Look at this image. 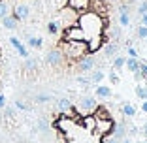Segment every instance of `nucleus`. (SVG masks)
Masks as SVG:
<instances>
[{"mask_svg":"<svg viewBox=\"0 0 147 143\" xmlns=\"http://www.w3.org/2000/svg\"><path fill=\"white\" fill-rule=\"evenodd\" d=\"M94 64H96V58H94V55L92 53H87V55H83L81 58H78V68H79V72H91L92 68H94Z\"/></svg>","mask_w":147,"mask_h":143,"instance_id":"39448f33","label":"nucleus"},{"mask_svg":"<svg viewBox=\"0 0 147 143\" xmlns=\"http://www.w3.org/2000/svg\"><path fill=\"white\" fill-rule=\"evenodd\" d=\"M0 21H2V25H4L6 28H8V30H15V28H17V23L13 21V19L9 17V15H6V17H2Z\"/></svg>","mask_w":147,"mask_h":143,"instance_id":"f3484780","label":"nucleus"},{"mask_svg":"<svg viewBox=\"0 0 147 143\" xmlns=\"http://www.w3.org/2000/svg\"><path fill=\"white\" fill-rule=\"evenodd\" d=\"M108 77H109V81H111L113 85H117V83H121V79H119V75H117L115 72H113V70L109 72V75H108Z\"/></svg>","mask_w":147,"mask_h":143,"instance_id":"5701e85b","label":"nucleus"},{"mask_svg":"<svg viewBox=\"0 0 147 143\" xmlns=\"http://www.w3.org/2000/svg\"><path fill=\"white\" fill-rule=\"evenodd\" d=\"M121 113L125 115V117H136V107L132 104H123V107H121Z\"/></svg>","mask_w":147,"mask_h":143,"instance_id":"dca6fc26","label":"nucleus"},{"mask_svg":"<svg viewBox=\"0 0 147 143\" xmlns=\"http://www.w3.org/2000/svg\"><path fill=\"white\" fill-rule=\"evenodd\" d=\"M142 25L147 26V13H143V15H142Z\"/></svg>","mask_w":147,"mask_h":143,"instance_id":"2f4dec72","label":"nucleus"},{"mask_svg":"<svg viewBox=\"0 0 147 143\" xmlns=\"http://www.w3.org/2000/svg\"><path fill=\"white\" fill-rule=\"evenodd\" d=\"M104 2H108V0H104Z\"/></svg>","mask_w":147,"mask_h":143,"instance_id":"72a5a7b5","label":"nucleus"},{"mask_svg":"<svg viewBox=\"0 0 147 143\" xmlns=\"http://www.w3.org/2000/svg\"><path fill=\"white\" fill-rule=\"evenodd\" d=\"M142 111L147 115V98H145V100H142Z\"/></svg>","mask_w":147,"mask_h":143,"instance_id":"c756f323","label":"nucleus"},{"mask_svg":"<svg viewBox=\"0 0 147 143\" xmlns=\"http://www.w3.org/2000/svg\"><path fill=\"white\" fill-rule=\"evenodd\" d=\"M145 91H147V87H145Z\"/></svg>","mask_w":147,"mask_h":143,"instance_id":"f704fd0d","label":"nucleus"},{"mask_svg":"<svg viewBox=\"0 0 147 143\" xmlns=\"http://www.w3.org/2000/svg\"><path fill=\"white\" fill-rule=\"evenodd\" d=\"M111 136L117 138V139H125V136H126L125 124H115V126H113V130H111Z\"/></svg>","mask_w":147,"mask_h":143,"instance_id":"ddd939ff","label":"nucleus"},{"mask_svg":"<svg viewBox=\"0 0 147 143\" xmlns=\"http://www.w3.org/2000/svg\"><path fill=\"white\" fill-rule=\"evenodd\" d=\"M45 62H47V66H53V68L62 66V62H64V55H62V51L59 47H53L51 51H47V55H45Z\"/></svg>","mask_w":147,"mask_h":143,"instance_id":"7ed1b4c3","label":"nucleus"},{"mask_svg":"<svg viewBox=\"0 0 147 143\" xmlns=\"http://www.w3.org/2000/svg\"><path fill=\"white\" fill-rule=\"evenodd\" d=\"M136 96H138L140 100H145V98H147V91H145V87L138 85V87H136Z\"/></svg>","mask_w":147,"mask_h":143,"instance_id":"412c9836","label":"nucleus"},{"mask_svg":"<svg viewBox=\"0 0 147 143\" xmlns=\"http://www.w3.org/2000/svg\"><path fill=\"white\" fill-rule=\"evenodd\" d=\"M76 81H78L79 85H89V83H91V79L87 77V75H78V77H76Z\"/></svg>","mask_w":147,"mask_h":143,"instance_id":"b1692460","label":"nucleus"},{"mask_svg":"<svg viewBox=\"0 0 147 143\" xmlns=\"http://www.w3.org/2000/svg\"><path fill=\"white\" fill-rule=\"evenodd\" d=\"M140 75H142L143 79H147V64H143V62H140Z\"/></svg>","mask_w":147,"mask_h":143,"instance_id":"393cba45","label":"nucleus"},{"mask_svg":"<svg viewBox=\"0 0 147 143\" xmlns=\"http://www.w3.org/2000/svg\"><path fill=\"white\" fill-rule=\"evenodd\" d=\"M96 100L92 98V96H81V100H79V107L78 111L81 113V115H89V113H92L96 109Z\"/></svg>","mask_w":147,"mask_h":143,"instance_id":"20e7f679","label":"nucleus"},{"mask_svg":"<svg viewBox=\"0 0 147 143\" xmlns=\"http://www.w3.org/2000/svg\"><path fill=\"white\" fill-rule=\"evenodd\" d=\"M117 53H119V45H117V44H108L104 47V55L108 56V58H113Z\"/></svg>","mask_w":147,"mask_h":143,"instance_id":"4468645a","label":"nucleus"},{"mask_svg":"<svg viewBox=\"0 0 147 143\" xmlns=\"http://www.w3.org/2000/svg\"><path fill=\"white\" fill-rule=\"evenodd\" d=\"M109 36H111L113 40H119V36H121V28H119V26H113V30L109 32Z\"/></svg>","mask_w":147,"mask_h":143,"instance_id":"a878e982","label":"nucleus"},{"mask_svg":"<svg viewBox=\"0 0 147 143\" xmlns=\"http://www.w3.org/2000/svg\"><path fill=\"white\" fill-rule=\"evenodd\" d=\"M125 60H126V56L115 55V56H113V68H115V70H123V68H125Z\"/></svg>","mask_w":147,"mask_h":143,"instance_id":"a211bd4d","label":"nucleus"},{"mask_svg":"<svg viewBox=\"0 0 147 143\" xmlns=\"http://www.w3.org/2000/svg\"><path fill=\"white\" fill-rule=\"evenodd\" d=\"M138 38H140V40H145V38H147V26H145V25H142V26L138 28Z\"/></svg>","mask_w":147,"mask_h":143,"instance_id":"4be33fe9","label":"nucleus"},{"mask_svg":"<svg viewBox=\"0 0 147 143\" xmlns=\"http://www.w3.org/2000/svg\"><path fill=\"white\" fill-rule=\"evenodd\" d=\"M4 83H6V47L0 40V94L4 91Z\"/></svg>","mask_w":147,"mask_h":143,"instance_id":"0eeeda50","label":"nucleus"},{"mask_svg":"<svg viewBox=\"0 0 147 143\" xmlns=\"http://www.w3.org/2000/svg\"><path fill=\"white\" fill-rule=\"evenodd\" d=\"M62 42H87V36L83 28L76 23V25H70L68 28L62 30Z\"/></svg>","mask_w":147,"mask_h":143,"instance_id":"f257e3e1","label":"nucleus"},{"mask_svg":"<svg viewBox=\"0 0 147 143\" xmlns=\"http://www.w3.org/2000/svg\"><path fill=\"white\" fill-rule=\"evenodd\" d=\"M128 56H134V58H138V49H134L132 45H128Z\"/></svg>","mask_w":147,"mask_h":143,"instance_id":"cd10ccee","label":"nucleus"},{"mask_svg":"<svg viewBox=\"0 0 147 143\" xmlns=\"http://www.w3.org/2000/svg\"><path fill=\"white\" fill-rule=\"evenodd\" d=\"M119 25L128 26L130 25V13L128 11H119Z\"/></svg>","mask_w":147,"mask_h":143,"instance_id":"6ab92c4d","label":"nucleus"},{"mask_svg":"<svg viewBox=\"0 0 147 143\" xmlns=\"http://www.w3.org/2000/svg\"><path fill=\"white\" fill-rule=\"evenodd\" d=\"M57 105H59V111H61V113H68L70 111V109H72V100H70V98H61V100H59V102H57Z\"/></svg>","mask_w":147,"mask_h":143,"instance_id":"f8f14e48","label":"nucleus"},{"mask_svg":"<svg viewBox=\"0 0 147 143\" xmlns=\"http://www.w3.org/2000/svg\"><path fill=\"white\" fill-rule=\"evenodd\" d=\"M94 94L98 96V98H109L111 96V89L108 87V85H96V91H94Z\"/></svg>","mask_w":147,"mask_h":143,"instance_id":"9b49d317","label":"nucleus"},{"mask_svg":"<svg viewBox=\"0 0 147 143\" xmlns=\"http://www.w3.org/2000/svg\"><path fill=\"white\" fill-rule=\"evenodd\" d=\"M104 77H106V74L102 72V70H91V77H89V79H91V83H96V85H98Z\"/></svg>","mask_w":147,"mask_h":143,"instance_id":"2eb2a0df","label":"nucleus"},{"mask_svg":"<svg viewBox=\"0 0 147 143\" xmlns=\"http://www.w3.org/2000/svg\"><path fill=\"white\" fill-rule=\"evenodd\" d=\"M106 143H121V139H117V138H113V136H109V138L106 139Z\"/></svg>","mask_w":147,"mask_h":143,"instance_id":"c85d7f7f","label":"nucleus"},{"mask_svg":"<svg viewBox=\"0 0 147 143\" xmlns=\"http://www.w3.org/2000/svg\"><path fill=\"white\" fill-rule=\"evenodd\" d=\"M83 126H85V130L92 132L96 126V117L92 115V113H89V115H83Z\"/></svg>","mask_w":147,"mask_h":143,"instance_id":"1a4fd4ad","label":"nucleus"},{"mask_svg":"<svg viewBox=\"0 0 147 143\" xmlns=\"http://www.w3.org/2000/svg\"><path fill=\"white\" fill-rule=\"evenodd\" d=\"M113 126H115V121L113 117H108V119H96V126H94V132L98 138L102 136H109L113 130Z\"/></svg>","mask_w":147,"mask_h":143,"instance_id":"f03ea898","label":"nucleus"},{"mask_svg":"<svg viewBox=\"0 0 147 143\" xmlns=\"http://www.w3.org/2000/svg\"><path fill=\"white\" fill-rule=\"evenodd\" d=\"M119 11H128V6H126V4H121V6H119Z\"/></svg>","mask_w":147,"mask_h":143,"instance_id":"7c9ffc66","label":"nucleus"},{"mask_svg":"<svg viewBox=\"0 0 147 143\" xmlns=\"http://www.w3.org/2000/svg\"><path fill=\"white\" fill-rule=\"evenodd\" d=\"M9 44H11L13 47L17 49V55H19V56H23V58H26V56H28V51H26V47L21 44V42H19L17 38H9Z\"/></svg>","mask_w":147,"mask_h":143,"instance_id":"6e6552de","label":"nucleus"},{"mask_svg":"<svg viewBox=\"0 0 147 143\" xmlns=\"http://www.w3.org/2000/svg\"><path fill=\"white\" fill-rule=\"evenodd\" d=\"M138 13H140V15H143V13H147V0H143L142 4L138 6Z\"/></svg>","mask_w":147,"mask_h":143,"instance_id":"bb28decb","label":"nucleus"},{"mask_svg":"<svg viewBox=\"0 0 147 143\" xmlns=\"http://www.w3.org/2000/svg\"><path fill=\"white\" fill-rule=\"evenodd\" d=\"M143 136H145V138H147V122H145V124H143Z\"/></svg>","mask_w":147,"mask_h":143,"instance_id":"473e14b6","label":"nucleus"},{"mask_svg":"<svg viewBox=\"0 0 147 143\" xmlns=\"http://www.w3.org/2000/svg\"><path fill=\"white\" fill-rule=\"evenodd\" d=\"M91 0H66V6L70 9H74L76 13H83L87 9H91Z\"/></svg>","mask_w":147,"mask_h":143,"instance_id":"423d86ee","label":"nucleus"},{"mask_svg":"<svg viewBox=\"0 0 147 143\" xmlns=\"http://www.w3.org/2000/svg\"><path fill=\"white\" fill-rule=\"evenodd\" d=\"M125 66L128 68V72H132V74H136L140 70V60L138 58H134V56H126V60H125Z\"/></svg>","mask_w":147,"mask_h":143,"instance_id":"9d476101","label":"nucleus"},{"mask_svg":"<svg viewBox=\"0 0 147 143\" xmlns=\"http://www.w3.org/2000/svg\"><path fill=\"white\" fill-rule=\"evenodd\" d=\"M34 100L38 102V104H45V102H51L53 96H49V94H38V96H34Z\"/></svg>","mask_w":147,"mask_h":143,"instance_id":"aec40b11","label":"nucleus"}]
</instances>
